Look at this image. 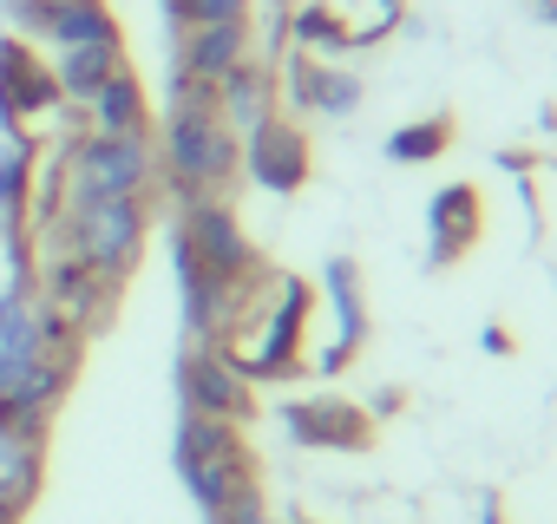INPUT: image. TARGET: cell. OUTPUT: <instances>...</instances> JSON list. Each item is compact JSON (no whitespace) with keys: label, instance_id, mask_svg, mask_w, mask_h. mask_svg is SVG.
Segmentation results:
<instances>
[{"label":"cell","instance_id":"obj_1","mask_svg":"<svg viewBox=\"0 0 557 524\" xmlns=\"http://www.w3.org/2000/svg\"><path fill=\"white\" fill-rule=\"evenodd\" d=\"M309 315H315V283H302V276H269L210 348L249 387H262V380H302L309 374V354H302Z\"/></svg>","mask_w":557,"mask_h":524},{"label":"cell","instance_id":"obj_2","mask_svg":"<svg viewBox=\"0 0 557 524\" xmlns=\"http://www.w3.org/2000/svg\"><path fill=\"white\" fill-rule=\"evenodd\" d=\"M158 151V184L184 203H210L243 177V132L223 125L216 105H171L164 112V138H151Z\"/></svg>","mask_w":557,"mask_h":524},{"label":"cell","instance_id":"obj_3","mask_svg":"<svg viewBox=\"0 0 557 524\" xmlns=\"http://www.w3.org/2000/svg\"><path fill=\"white\" fill-rule=\"evenodd\" d=\"M53 236L86 262L92 276H106V283L125 289V276L138 270V255L151 242V203L145 197H73V203H60Z\"/></svg>","mask_w":557,"mask_h":524},{"label":"cell","instance_id":"obj_4","mask_svg":"<svg viewBox=\"0 0 557 524\" xmlns=\"http://www.w3.org/2000/svg\"><path fill=\"white\" fill-rule=\"evenodd\" d=\"M171 459H177V478L190 485V498L203 504V517H216L230 498H243V491L262 485V465H256L243 426H223V420H197V413H184V420H177V446H171Z\"/></svg>","mask_w":557,"mask_h":524},{"label":"cell","instance_id":"obj_5","mask_svg":"<svg viewBox=\"0 0 557 524\" xmlns=\"http://www.w3.org/2000/svg\"><path fill=\"white\" fill-rule=\"evenodd\" d=\"M60 203L73 197H158V151L151 138H106V132H79L60 151Z\"/></svg>","mask_w":557,"mask_h":524},{"label":"cell","instance_id":"obj_6","mask_svg":"<svg viewBox=\"0 0 557 524\" xmlns=\"http://www.w3.org/2000/svg\"><path fill=\"white\" fill-rule=\"evenodd\" d=\"M177 229L190 236L197 262L216 276V289L230 296V322H236V309L275 276L269 262H262V249L249 242V229L236 223V210H230L223 197H210V203H184V210H177ZM230 322H223V328H230Z\"/></svg>","mask_w":557,"mask_h":524},{"label":"cell","instance_id":"obj_7","mask_svg":"<svg viewBox=\"0 0 557 524\" xmlns=\"http://www.w3.org/2000/svg\"><path fill=\"white\" fill-rule=\"evenodd\" d=\"M60 354H86V341L34 296V283H8L0 289V394H14L40 361Z\"/></svg>","mask_w":557,"mask_h":524},{"label":"cell","instance_id":"obj_8","mask_svg":"<svg viewBox=\"0 0 557 524\" xmlns=\"http://www.w3.org/2000/svg\"><path fill=\"white\" fill-rule=\"evenodd\" d=\"M243 171H249V184L269 190V197H296V190L315 177V145H309V132H302L296 118L269 112L262 125L243 132Z\"/></svg>","mask_w":557,"mask_h":524},{"label":"cell","instance_id":"obj_9","mask_svg":"<svg viewBox=\"0 0 557 524\" xmlns=\"http://www.w3.org/2000/svg\"><path fill=\"white\" fill-rule=\"evenodd\" d=\"M177 400L197 420H223V426H249L256 420V387L210 341H190L184 348V361H177Z\"/></svg>","mask_w":557,"mask_h":524},{"label":"cell","instance_id":"obj_10","mask_svg":"<svg viewBox=\"0 0 557 524\" xmlns=\"http://www.w3.org/2000/svg\"><path fill=\"white\" fill-rule=\"evenodd\" d=\"M283 433L309 452H368L381 420L361 400L342 394H309V400H283Z\"/></svg>","mask_w":557,"mask_h":524},{"label":"cell","instance_id":"obj_11","mask_svg":"<svg viewBox=\"0 0 557 524\" xmlns=\"http://www.w3.org/2000/svg\"><path fill=\"white\" fill-rule=\"evenodd\" d=\"M47 112H60V86H53V60L34 53V40L0 34V132H27Z\"/></svg>","mask_w":557,"mask_h":524},{"label":"cell","instance_id":"obj_12","mask_svg":"<svg viewBox=\"0 0 557 524\" xmlns=\"http://www.w3.org/2000/svg\"><path fill=\"white\" fill-rule=\"evenodd\" d=\"M485 242V190L472 177H453L426 197V270H453Z\"/></svg>","mask_w":557,"mask_h":524},{"label":"cell","instance_id":"obj_13","mask_svg":"<svg viewBox=\"0 0 557 524\" xmlns=\"http://www.w3.org/2000/svg\"><path fill=\"white\" fill-rule=\"evenodd\" d=\"M322 296H329V315H335V341L322 348V380H335L368 348V302H361V262L355 255H329L322 262Z\"/></svg>","mask_w":557,"mask_h":524},{"label":"cell","instance_id":"obj_14","mask_svg":"<svg viewBox=\"0 0 557 524\" xmlns=\"http://www.w3.org/2000/svg\"><path fill=\"white\" fill-rule=\"evenodd\" d=\"M8 21L21 34H40L53 53L60 47H92V40H125L119 14L106 0H53V8H27V0H8Z\"/></svg>","mask_w":557,"mask_h":524},{"label":"cell","instance_id":"obj_15","mask_svg":"<svg viewBox=\"0 0 557 524\" xmlns=\"http://www.w3.org/2000/svg\"><path fill=\"white\" fill-rule=\"evenodd\" d=\"M171 270H177V302H184V335L190 341H216L223 322H230V296L216 289V276L197 262L190 236L171 223Z\"/></svg>","mask_w":557,"mask_h":524},{"label":"cell","instance_id":"obj_16","mask_svg":"<svg viewBox=\"0 0 557 524\" xmlns=\"http://www.w3.org/2000/svg\"><path fill=\"white\" fill-rule=\"evenodd\" d=\"M47 485V433H21L0 420V524H21Z\"/></svg>","mask_w":557,"mask_h":524},{"label":"cell","instance_id":"obj_17","mask_svg":"<svg viewBox=\"0 0 557 524\" xmlns=\"http://www.w3.org/2000/svg\"><path fill=\"white\" fill-rule=\"evenodd\" d=\"M283 86H289V105L309 112V118H348V112L361 105V79H355L348 66H335V60L296 53L289 73H283Z\"/></svg>","mask_w":557,"mask_h":524},{"label":"cell","instance_id":"obj_18","mask_svg":"<svg viewBox=\"0 0 557 524\" xmlns=\"http://www.w3.org/2000/svg\"><path fill=\"white\" fill-rule=\"evenodd\" d=\"M34 177H40V138H34V132L0 138V242L34 236V229H27V210H34Z\"/></svg>","mask_w":557,"mask_h":524},{"label":"cell","instance_id":"obj_19","mask_svg":"<svg viewBox=\"0 0 557 524\" xmlns=\"http://www.w3.org/2000/svg\"><path fill=\"white\" fill-rule=\"evenodd\" d=\"M289 40H296L309 60H335V53H348V47H374L381 34H374V27H355L335 0H296V8H289Z\"/></svg>","mask_w":557,"mask_h":524},{"label":"cell","instance_id":"obj_20","mask_svg":"<svg viewBox=\"0 0 557 524\" xmlns=\"http://www.w3.org/2000/svg\"><path fill=\"white\" fill-rule=\"evenodd\" d=\"M249 21H216V27H184L177 34V66L190 73V79H203V86H216L230 66H243L249 60Z\"/></svg>","mask_w":557,"mask_h":524},{"label":"cell","instance_id":"obj_21","mask_svg":"<svg viewBox=\"0 0 557 524\" xmlns=\"http://www.w3.org/2000/svg\"><path fill=\"white\" fill-rule=\"evenodd\" d=\"M275 105H283V86H275V66H269V60H243V66H230V73L216 79V112H223L230 132L262 125Z\"/></svg>","mask_w":557,"mask_h":524},{"label":"cell","instance_id":"obj_22","mask_svg":"<svg viewBox=\"0 0 557 524\" xmlns=\"http://www.w3.org/2000/svg\"><path fill=\"white\" fill-rule=\"evenodd\" d=\"M86 132H106V138H151V92H145V79H138L132 66L112 73V79L92 92Z\"/></svg>","mask_w":557,"mask_h":524},{"label":"cell","instance_id":"obj_23","mask_svg":"<svg viewBox=\"0 0 557 524\" xmlns=\"http://www.w3.org/2000/svg\"><path fill=\"white\" fill-rule=\"evenodd\" d=\"M125 73V40H92V47H60L53 60V86H60V105H92V92Z\"/></svg>","mask_w":557,"mask_h":524},{"label":"cell","instance_id":"obj_24","mask_svg":"<svg viewBox=\"0 0 557 524\" xmlns=\"http://www.w3.org/2000/svg\"><path fill=\"white\" fill-rule=\"evenodd\" d=\"M459 138V118L453 112H433V118H407L400 132H387V164H433L446 158Z\"/></svg>","mask_w":557,"mask_h":524},{"label":"cell","instance_id":"obj_25","mask_svg":"<svg viewBox=\"0 0 557 524\" xmlns=\"http://www.w3.org/2000/svg\"><path fill=\"white\" fill-rule=\"evenodd\" d=\"M394 27H407V0H374V34L387 40Z\"/></svg>","mask_w":557,"mask_h":524},{"label":"cell","instance_id":"obj_26","mask_svg":"<svg viewBox=\"0 0 557 524\" xmlns=\"http://www.w3.org/2000/svg\"><path fill=\"white\" fill-rule=\"evenodd\" d=\"M479 341H485V354H498V361H505V354H511V348H518V341H511V328H505V322H485V335H479Z\"/></svg>","mask_w":557,"mask_h":524},{"label":"cell","instance_id":"obj_27","mask_svg":"<svg viewBox=\"0 0 557 524\" xmlns=\"http://www.w3.org/2000/svg\"><path fill=\"white\" fill-rule=\"evenodd\" d=\"M27 8H53V0H27Z\"/></svg>","mask_w":557,"mask_h":524}]
</instances>
